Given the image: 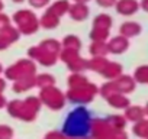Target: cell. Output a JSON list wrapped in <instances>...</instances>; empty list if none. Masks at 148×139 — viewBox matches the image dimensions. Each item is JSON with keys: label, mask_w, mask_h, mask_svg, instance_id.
Segmentation results:
<instances>
[{"label": "cell", "mask_w": 148, "mask_h": 139, "mask_svg": "<svg viewBox=\"0 0 148 139\" xmlns=\"http://www.w3.org/2000/svg\"><path fill=\"white\" fill-rule=\"evenodd\" d=\"M136 9V5L135 2H132V0H123V2H121L119 5V10L122 13H131Z\"/></svg>", "instance_id": "1"}, {"label": "cell", "mask_w": 148, "mask_h": 139, "mask_svg": "<svg viewBox=\"0 0 148 139\" xmlns=\"http://www.w3.org/2000/svg\"><path fill=\"white\" fill-rule=\"evenodd\" d=\"M112 2H113V0H99V3H100V5H105V6L112 5Z\"/></svg>", "instance_id": "2"}, {"label": "cell", "mask_w": 148, "mask_h": 139, "mask_svg": "<svg viewBox=\"0 0 148 139\" xmlns=\"http://www.w3.org/2000/svg\"><path fill=\"white\" fill-rule=\"evenodd\" d=\"M0 6H2V5H0Z\"/></svg>", "instance_id": "6"}, {"label": "cell", "mask_w": 148, "mask_h": 139, "mask_svg": "<svg viewBox=\"0 0 148 139\" xmlns=\"http://www.w3.org/2000/svg\"><path fill=\"white\" fill-rule=\"evenodd\" d=\"M144 7L148 9V0H145V2H144Z\"/></svg>", "instance_id": "4"}, {"label": "cell", "mask_w": 148, "mask_h": 139, "mask_svg": "<svg viewBox=\"0 0 148 139\" xmlns=\"http://www.w3.org/2000/svg\"><path fill=\"white\" fill-rule=\"evenodd\" d=\"M45 2H47V0H45ZM31 3H32V5L35 3L36 6H41V5L44 3V0H31Z\"/></svg>", "instance_id": "3"}, {"label": "cell", "mask_w": 148, "mask_h": 139, "mask_svg": "<svg viewBox=\"0 0 148 139\" xmlns=\"http://www.w3.org/2000/svg\"><path fill=\"white\" fill-rule=\"evenodd\" d=\"M16 2H19V0H16Z\"/></svg>", "instance_id": "5"}]
</instances>
